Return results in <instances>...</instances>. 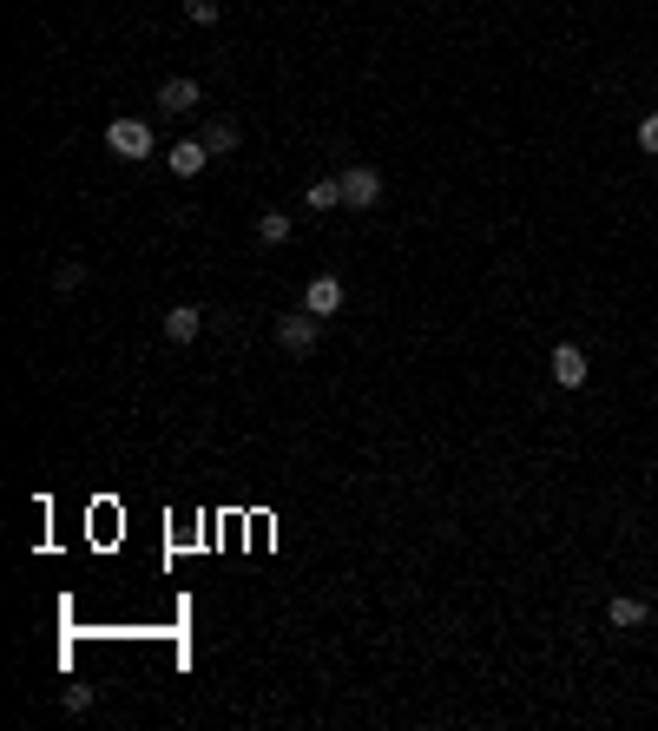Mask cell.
<instances>
[{
    "label": "cell",
    "mask_w": 658,
    "mask_h": 731,
    "mask_svg": "<svg viewBox=\"0 0 658 731\" xmlns=\"http://www.w3.org/2000/svg\"><path fill=\"white\" fill-rule=\"evenodd\" d=\"M198 330H204L198 303H172V310H165V336H172V343H198Z\"/></svg>",
    "instance_id": "obj_8"
},
{
    "label": "cell",
    "mask_w": 658,
    "mask_h": 731,
    "mask_svg": "<svg viewBox=\"0 0 658 731\" xmlns=\"http://www.w3.org/2000/svg\"><path fill=\"white\" fill-rule=\"evenodd\" d=\"M277 343H283L290 356H310V350H316V317H310V310H297V317H277Z\"/></svg>",
    "instance_id": "obj_5"
},
{
    "label": "cell",
    "mask_w": 658,
    "mask_h": 731,
    "mask_svg": "<svg viewBox=\"0 0 658 731\" xmlns=\"http://www.w3.org/2000/svg\"><path fill=\"white\" fill-rule=\"evenodd\" d=\"M106 145L119 152V159H152V152H158V132L145 126V119H112V126H106Z\"/></svg>",
    "instance_id": "obj_1"
},
{
    "label": "cell",
    "mask_w": 658,
    "mask_h": 731,
    "mask_svg": "<svg viewBox=\"0 0 658 731\" xmlns=\"http://www.w3.org/2000/svg\"><path fill=\"white\" fill-rule=\"evenodd\" d=\"M303 205H310V211H336V205H343V178H316Z\"/></svg>",
    "instance_id": "obj_11"
},
{
    "label": "cell",
    "mask_w": 658,
    "mask_h": 731,
    "mask_svg": "<svg viewBox=\"0 0 658 731\" xmlns=\"http://www.w3.org/2000/svg\"><path fill=\"white\" fill-rule=\"evenodd\" d=\"M198 106H204V86H198V80H185V73L158 86V112H198Z\"/></svg>",
    "instance_id": "obj_6"
},
{
    "label": "cell",
    "mask_w": 658,
    "mask_h": 731,
    "mask_svg": "<svg viewBox=\"0 0 658 731\" xmlns=\"http://www.w3.org/2000/svg\"><path fill=\"white\" fill-rule=\"evenodd\" d=\"M639 145L658 159V112H645V126H639Z\"/></svg>",
    "instance_id": "obj_16"
},
{
    "label": "cell",
    "mask_w": 658,
    "mask_h": 731,
    "mask_svg": "<svg viewBox=\"0 0 658 731\" xmlns=\"http://www.w3.org/2000/svg\"><path fill=\"white\" fill-rule=\"evenodd\" d=\"M547 369H553V382H560V389H580V382L593 376V363H586V350H580V343H553Z\"/></svg>",
    "instance_id": "obj_3"
},
{
    "label": "cell",
    "mask_w": 658,
    "mask_h": 731,
    "mask_svg": "<svg viewBox=\"0 0 658 731\" xmlns=\"http://www.w3.org/2000/svg\"><path fill=\"white\" fill-rule=\"evenodd\" d=\"M303 310H310V317H336V310H343V277H310V284H303Z\"/></svg>",
    "instance_id": "obj_4"
},
{
    "label": "cell",
    "mask_w": 658,
    "mask_h": 731,
    "mask_svg": "<svg viewBox=\"0 0 658 731\" xmlns=\"http://www.w3.org/2000/svg\"><path fill=\"white\" fill-rule=\"evenodd\" d=\"M606 620H612V626H645V600H639V593H612Z\"/></svg>",
    "instance_id": "obj_9"
},
{
    "label": "cell",
    "mask_w": 658,
    "mask_h": 731,
    "mask_svg": "<svg viewBox=\"0 0 658 731\" xmlns=\"http://www.w3.org/2000/svg\"><path fill=\"white\" fill-rule=\"evenodd\" d=\"M53 284H60V290H66V297H73V290H79V284H86V264H73V257H66L60 271H53Z\"/></svg>",
    "instance_id": "obj_14"
},
{
    "label": "cell",
    "mask_w": 658,
    "mask_h": 731,
    "mask_svg": "<svg viewBox=\"0 0 658 731\" xmlns=\"http://www.w3.org/2000/svg\"><path fill=\"white\" fill-rule=\"evenodd\" d=\"M257 238L283 244V238H290V211H264V218H257Z\"/></svg>",
    "instance_id": "obj_12"
},
{
    "label": "cell",
    "mask_w": 658,
    "mask_h": 731,
    "mask_svg": "<svg viewBox=\"0 0 658 731\" xmlns=\"http://www.w3.org/2000/svg\"><path fill=\"white\" fill-rule=\"evenodd\" d=\"M237 139H244V132H237V119H211V126H204V145H211V159H218V152H237Z\"/></svg>",
    "instance_id": "obj_10"
},
{
    "label": "cell",
    "mask_w": 658,
    "mask_h": 731,
    "mask_svg": "<svg viewBox=\"0 0 658 731\" xmlns=\"http://www.w3.org/2000/svg\"><path fill=\"white\" fill-rule=\"evenodd\" d=\"M218 14H224V0H185V20H198V27H211Z\"/></svg>",
    "instance_id": "obj_13"
},
{
    "label": "cell",
    "mask_w": 658,
    "mask_h": 731,
    "mask_svg": "<svg viewBox=\"0 0 658 731\" xmlns=\"http://www.w3.org/2000/svg\"><path fill=\"white\" fill-rule=\"evenodd\" d=\"M343 205L349 211H376L382 205V172L376 165H349L343 172Z\"/></svg>",
    "instance_id": "obj_2"
},
{
    "label": "cell",
    "mask_w": 658,
    "mask_h": 731,
    "mask_svg": "<svg viewBox=\"0 0 658 731\" xmlns=\"http://www.w3.org/2000/svg\"><path fill=\"white\" fill-rule=\"evenodd\" d=\"M165 165H172V178H198L204 165H211V145H204V139H178Z\"/></svg>",
    "instance_id": "obj_7"
},
{
    "label": "cell",
    "mask_w": 658,
    "mask_h": 731,
    "mask_svg": "<svg viewBox=\"0 0 658 731\" xmlns=\"http://www.w3.org/2000/svg\"><path fill=\"white\" fill-rule=\"evenodd\" d=\"M66 712H93V685H66Z\"/></svg>",
    "instance_id": "obj_15"
}]
</instances>
